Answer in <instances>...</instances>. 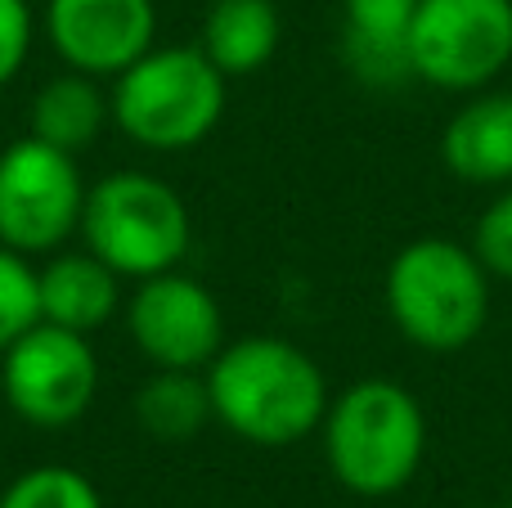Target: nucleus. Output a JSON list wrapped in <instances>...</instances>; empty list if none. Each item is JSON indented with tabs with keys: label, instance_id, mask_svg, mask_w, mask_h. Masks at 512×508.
Listing matches in <instances>:
<instances>
[{
	"label": "nucleus",
	"instance_id": "nucleus-1",
	"mask_svg": "<svg viewBox=\"0 0 512 508\" xmlns=\"http://www.w3.org/2000/svg\"><path fill=\"white\" fill-rule=\"evenodd\" d=\"M203 374L216 423L248 446H297L328 414L324 374L288 338L252 333V338L225 342L221 356Z\"/></svg>",
	"mask_w": 512,
	"mask_h": 508
},
{
	"label": "nucleus",
	"instance_id": "nucleus-2",
	"mask_svg": "<svg viewBox=\"0 0 512 508\" xmlns=\"http://www.w3.org/2000/svg\"><path fill=\"white\" fill-rule=\"evenodd\" d=\"M225 81L203 45H153L108 81L113 126L149 153H185L221 126Z\"/></svg>",
	"mask_w": 512,
	"mask_h": 508
},
{
	"label": "nucleus",
	"instance_id": "nucleus-3",
	"mask_svg": "<svg viewBox=\"0 0 512 508\" xmlns=\"http://www.w3.org/2000/svg\"><path fill=\"white\" fill-rule=\"evenodd\" d=\"M324 455L351 495L382 500L414 482L427 450V419L414 392L391 378H364L346 387L324 414Z\"/></svg>",
	"mask_w": 512,
	"mask_h": 508
},
{
	"label": "nucleus",
	"instance_id": "nucleus-4",
	"mask_svg": "<svg viewBox=\"0 0 512 508\" xmlns=\"http://www.w3.org/2000/svg\"><path fill=\"white\" fill-rule=\"evenodd\" d=\"M194 243L189 203L162 176L122 167L99 176L81 207V248L122 279H153L180 270Z\"/></svg>",
	"mask_w": 512,
	"mask_h": 508
},
{
	"label": "nucleus",
	"instance_id": "nucleus-5",
	"mask_svg": "<svg viewBox=\"0 0 512 508\" xmlns=\"http://www.w3.org/2000/svg\"><path fill=\"white\" fill-rule=\"evenodd\" d=\"M387 311L423 351H459L486 329L490 288L477 252L450 239H414L387 266Z\"/></svg>",
	"mask_w": 512,
	"mask_h": 508
},
{
	"label": "nucleus",
	"instance_id": "nucleus-6",
	"mask_svg": "<svg viewBox=\"0 0 512 508\" xmlns=\"http://www.w3.org/2000/svg\"><path fill=\"white\" fill-rule=\"evenodd\" d=\"M86 176L77 158L23 135L0 149V243L23 257H50L81 234Z\"/></svg>",
	"mask_w": 512,
	"mask_h": 508
},
{
	"label": "nucleus",
	"instance_id": "nucleus-7",
	"mask_svg": "<svg viewBox=\"0 0 512 508\" xmlns=\"http://www.w3.org/2000/svg\"><path fill=\"white\" fill-rule=\"evenodd\" d=\"M0 392L32 428H72L99 396V356L86 333L41 320L0 351Z\"/></svg>",
	"mask_w": 512,
	"mask_h": 508
},
{
	"label": "nucleus",
	"instance_id": "nucleus-8",
	"mask_svg": "<svg viewBox=\"0 0 512 508\" xmlns=\"http://www.w3.org/2000/svg\"><path fill=\"white\" fill-rule=\"evenodd\" d=\"M512 59V0H418L409 27L414 77L436 90H477Z\"/></svg>",
	"mask_w": 512,
	"mask_h": 508
},
{
	"label": "nucleus",
	"instance_id": "nucleus-9",
	"mask_svg": "<svg viewBox=\"0 0 512 508\" xmlns=\"http://www.w3.org/2000/svg\"><path fill=\"white\" fill-rule=\"evenodd\" d=\"M126 333L153 369H207L225 347V315L203 279L167 270L126 297Z\"/></svg>",
	"mask_w": 512,
	"mask_h": 508
},
{
	"label": "nucleus",
	"instance_id": "nucleus-10",
	"mask_svg": "<svg viewBox=\"0 0 512 508\" xmlns=\"http://www.w3.org/2000/svg\"><path fill=\"white\" fill-rule=\"evenodd\" d=\"M45 41L63 68L113 81L158 45L153 0H45Z\"/></svg>",
	"mask_w": 512,
	"mask_h": 508
},
{
	"label": "nucleus",
	"instance_id": "nucleus-11",
	"mask_svg": "<svg viewBox=\"0 0 512 508\" xmlns=\"http://www.w3.org/2000/svg\"><path fill=\"white\" fill-rule=\"evenodd\" d=\"M41 279V320L72 333H95L122 311V275L108 270L95 252L59 248L36 266Z\"/></svg>",
	"mask_w": 512,
	"mask_h": 508
},
{
	"label": "nucleus",
	"instance_id": "nucleus-12",
	"mask_svg": "<svg viewBox=\"0 0 512 508\" xmlns=\"http://www.w3.org/2000/svg\"><path fill=\"white\" fill-rule=\"evenodd\" d=\"M342 14L346 68L364 86H400L405 77H414L409 27H414L418 0H342Z\"/></svg>",
	"mask_w": 512,
	"mask_h": 508
},
{
	"label": "nucleus",
	"instance_id": "nucleus-13",
	"mask_svg": "<svg viewBox=\"0 0 512 508\" xmlns=\"http://www.w3.org/2000/svg\"><path fill=\"white\" fill-rule=\"evenodd\" d=\"M108 122H113V104H108L104 81L72 68H63L59 77L36 86L32 108H27V135L72 153V158L95 149V140L108 131Z\"/></svg>",
	"mask_w": 512,
	"mask_h": 508
},
{
	"label": "nucleus",
	"instance_id": "nucleus-14",
	"mask_svg": "<svg viewBox=\"0 0 512 508\" xmlns=\"http://www.w3.org/2000/svg\"><path fill=\"white\" fill-rule=\"evenodd\" d=\"M441 158L459 180H512V95H486L459 108L441 135Z\"/></svg>",
	"mask_w": 512,
	"mask_h": 508
},
{
	"label": "nucleus",
	"instance_id": "nucleus-15",
	"mask_svg": "<svg viewBox=\"0 0 512 508\" xmlns=\"http://www.w3.org/2000/svg\"><path fill=\"white\" fill-rule=\"evenodd\" d=\"M279 36L283 18L274 0H212L198 45L225 77H248L274 59Z\"/></svg>",
	"mask_w": 512,
	"mask_h": 508
},
{
	"label": "nucleus",
	"instance_id": "nucleus-16",
	"mask_svg": "<svg viewBox=\"0 0 512 508\" xmlns=\"http://www.w3.org/2000/svg\"><path fill=\"white\" fill-rule=\"evenodd\" d=\"M131 410L153 441H194L216 419L203 369H153L135 387Z\"/></svg>",
	"mask_w": 512,
	"mask_h": 508
},
{
	"label": "nucleus",
	"instance_id": "nucleus-17",
	"mask_svg": "<svg viewBox=\"0 0 512 508\" xmlns=\"http://www.w3.org/2000/svg\"><path fill=\"white\" fill-rule=\"evenodd\" d=\"M0 508H104V495L86 473L68 464H41L18 473L0 491Z\"/></svg>",
	"mask_w": 512,
	"mask_h": 508
},
{
	"label": "nucleus",
	"instance_id": "nucleus-18",
	"mask_svg": "<svg viewBox=\"0 0 512 508\" xmlns=\"http://www.w3.org/2000/svg\"><path fill=\"white\" fill-rule=\"evenodd\" d=\"M32 324H41V279L32 257L0 243V351L14 347Z\"/></svg>",
	"mask_w": 512,
	"mask_h": 508
},
{
	"label": "nucleus",
	"instance_id": "nucleus-19",
	"mask_svg": "<svg viewBox=\"0 0 512 508\" xmlns=\"http://www.w3.org/2000/svg\"><path fill=\"white\" fill-rule=\"evenodd\" d=\"M472 252L490 275L512 279V194L495 198L486 207V216L477 221V234H472Z\"/></svg>",
	"mask_w": 512,
	"mask_h": 508
},
{
	"label": "nucleus",
	"instance_id": "nucleus-20",
	"mask_svg": "<svg viewBox=\"0 0 512 508\" xmlns=\"http://www.w3.org/2000/svg\"><path fill=\"white\" fill-rule=\"evenodd\" d=\"M36 36L32 0H0V90L27 68Z\"/></svg>",
	"mask_w": 512,
	"mask_h": 508
},
{
	"label": "nucleus",
	"instance_id": "nucleus-21",
	"mask_svg": "<svg viewBox=\"0 0 512 508\" xmlns=\"http://www.w3.org/2000/svg\"><path fill=\"white\" fill-rule=\"evenodd\" d=\"M508 508H512V504H508Z\"/></svg>",
	"mask_w": 512,
	"mask_h": 508
}]
</instances>
